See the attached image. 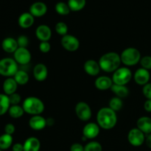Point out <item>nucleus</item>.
I'll return each mask as SVG.
<instances>
[{
    "instance_id": "393cba45",
    "label": "nucleus",
    "mask_w": 151,
    "mask_h": 151,
    "mask_svg": "<svg viewBox=\"0 0 151 151\" xmlns=\"http://www.w3.org/2000/svg\"><path fill=\"white\" fill-rule=\"evenodd\" d=\"M13 78L17 83L18 85H25L29 82V77L27 72L22 69H19L16 75L13 76Z\"/></svg>"
},
{
    "instance_id": "5701e85b",
    "label": "nucleus",
    "mask_w": 151,
    "mask_h": 151,
    "mask_svg": "<svg viewBox=\"0 0 151 151\" xmlns=\"http://www.w3.org/2000/svg\"><path fill=\"white\" fill-rule=\"evenodd\" d=\"M24 151H39L41 142L36 137H29L24 143Z\"/></svg>"
},
{
    "instance_id": "79ce46f5",
    "label": "nucleus",
    "mask_w": 151,
    "mask_h": 151,
    "mask_svg": "<svg viewBox=\"0 0 151 151\" xmlns=\"http://www.w3.org/2000/svg\"><path fill=\"white\" fill-rule=\"evenodd\" d=\"M144 109L146 111L151 112V100H147L145 102Z\"/></svg>"
},
{
    "instance_id": "ddd939ff",
    "label": "nucleus",
    "mask_w": 151,
    "mask_h": 151,
    "mask_svg": "<svg viewBox=\"0 0 151 151\" xmlns=\"http://www.w3.org/2000/svg\"><path fill=\"white\" fill-rule=\"evenodd\" d=\"M35 35L41 41H49L52 37V30L47 25H39L35 29Z\"/></svg>"
},
{
    "instance_id": "39448f33",
    "label": "nucleus",
    "mask_w": 151,
    "mask_h": 151,
    "mask_svg": "<svg viewBox=\"0 0 151 151\" xmlns=\"http://www.w3.org/2000/svg\"><path fill=\"white\" fill-rule=\"evenodd\" d=\"M19 70L18 63L14 58H4L0 60V75L12 78Z\"/></svg>"
},
{
    "instance_id": "c9c22d12",
    "label": "nucleus",
    "mask_w": 151,
    "mask_h": 151,
    "mask_svg": "<svg viewBox=\"0 0 151 151\" xmlns=\"http://www.w3.org/2000/svg\"><path fill=\"white\" fill-rule=\"evenodd\" d=\"M17 43L19 47H22V48H27L29 45V39L26 35H22L19 36L17 38Z\"/></svg>"
},
{
    "instance_id": "6e6552de",
    "label": "nucleus",
    "mask_w": 151,
    "mask_h": 151,
    "mask_svg": "<svg viewBox=\"0 0 151 151\" xmlns=\"http://www.w3.org/2000/svg\"><path fill=\"white\" fill-rule=\"evenodd\" d=\"M128 140L134 147H139L145 142V134L139 128H132L128 134Z\"/></svg>"
},
{
    "instance_id": "c756f323",
    "label": "nucleus",
    "mask_w": 151,
    "mask_h": 151,
    "mask_svg": "<svg viewBox=\"0 0 151 151\" xmlns=\"http://www.w3.org/2000/svg\"><path fill=\"white\" fill-rule=\"evenodd\" d=\"M55 11L57 13L61 15V16H66L70 13L71 10L69 8L67 3H65L63 1H59L55 4Z\"/></svg>"
},
{
    "instance_id": "72a5a7b5",
    "label": "nucleus",
    "mask_w": 151,
    "mask_h": 151,
    "mask_svg": "<svg viewBox=\"0 0 151 151\" xmlns=\"http://www.w3.org/2000/svg\"><path fill=\"white\" fill-rule=\"evenodd\" d=\"M139 63L141 64L142 68L147 69V70H150L151 69V56H144L141 58Z\"/></svg>"
},
{
    "instance_id": "2f4dec72",
    "label": "nucleus",
    "mask_w": 151,
    "mask_h": 151,
    "mask_svg": "<svg viewBox=\"0 0 151 151\" xmlns=\"http://www.w3.org/2000/svg\"><path fill=\"white\" fill-rule=\"evenodd\" d=\"M55 29L56 32H57L58 35H61L62 37L67 35L68 26L65 22H58V23L55 24Z\"/></svg>"
},
{
    "instance_id": "412c9836",
    "label": "nucleus",
    "mask_w": 151,
    "mask_h": 151,
    "mask_svg": "<svg viewBox=\"0 0 151 151\" xmlns=\"http://www.w3.org/2000/svg\"><path fill=\"white\" fill-rule=\"evenodd\" d=\"M137 128L145 134H151V118L149 116H142L137 122Z\"/></svg>"
},
{
    "instance_id": "2eb2a0df",
    "label": "nucleus",
    "mask_w": 151,
    "mask_h": 151,
    "mask_svg": "<svg viewBox=\"0 0 151 151\" xmlns=\"http://www.w3.org/2000/svg\"><path fill=\"white\" fill-rule=\"evenodd\" d=\"M29 125L34 131H41L47 126V119L41 115H35L29 119Z\"/></svg>"
},
{
    "instance_id": "0eeeda50",
    "label": "nucleus",
    "mask_w": 151,
    "mask_h": 151,
    "mask_svg": "<svg viewBox=\"0 0 151 151\" xmlns=\"http://www.w3.org/2000/svg\"><path fill=\"white\" fill-rule=\"evenodd\" d=\"M75 114L78 119L81 121L86 122L91 118L92 112L89 105L85 102H79L75 106Z\"/></svg>"
},
{
    "instance_id": "473e14b6",
    "label": "nucleus",
    "mask_w": 151,
    "mask_h": 151,
    "mask_svg": "<svg viewBox=\"0 0 151 151\" xmlns=\"http://www.w3.org/2000/svg\"><path fill=\"white\" fill-rule=\"evenodd\" d=\"M103 147L100 143L97 142L92 141L88 142V144L86 145L84 147V151H102Z\"/></svg>"
},
{
    "instance_id": "c03bdc74",
    "label": "nucleus",
    "mask_w": 151,
    "mask_h": 151,
    "mask_svg": "<svg viewBox=\"0 0 151 151\" xmlns=\"http://www.w3.org/2000/svg\"><path fill=\"white\" fill-rule=\"evenodd\" d=\"M55 124V119L52 117H48L47 119V126H52Z\"/></svg>"
},
{
    "instance_id": "4468645a",
    "label": "nucleus",
    "mask_w": 151,
    "mask_h": 151,
    "mask_svg": "<svg viewBox=\"0 0 151 151\" xmlns=\"http://www.w3.org/2000/svg\"><path fill=\"white\" fill-rule=\"evenodd\" d=\"M47 12V6L42 1H35L31 4L29 7V13L34 17H41Z\"/></svg>"
},
{
    "instance_id": "cd10ccee",
    "label": "nucleus",
    "mask_w": 151,
    "mask_h": 151,
    "mask_svg": "<svg viewBox=\"0 0 151 151\" xmlns=\"http://www.w3.org/2000/svg\"><path fill=\"white\" fill-rule=\"evenodd\" d=\"M24 111L23 107L19 105H16V106H10V109L8 110V114L13 119H19L23 116Z\"/></svg>"
},
{
    "instance_id": "1a4fd4ad",
    "label": "nucleus",
    "mask_w": 151,
    "mask_h": 151,
    "mask_svg": "<svg viewBox=\"0 0 151 151\" xmlns=\"http://www.w3.org/2000/svg\"><path fill=\"white\" fill-rule=\"evenodd\" d=\"M61 45L66 50L69 52H75L78 50L80 47V41L78 38L72 35H64L61 38Z\"/></svg>"
},
{
    "instance_id": "7c9ffc66",
    "label": "nucleus",
    "mask_w": 151,
    "mask_h": 151,
    "mask_svg": "<svg viewBox=\"0 0 151 151\" xmlns=\"http://www.w3.org/2000/svg\"><path fill=\"white\" fill-rule=\"evenodd\" d=\"M109 105L110 109H111L112 110L116 112L122 109V106H123V103H122V100H121V98L117 97H114L111 99Z\"/></svg>"
},
{
    "instance_id": "f257e3e1",
    "label": "nucleus",
    "mask_w": 151,
    "mask_h": 151,
    "mask_svg": "<svg viewBox=\"0 0 151 151\" xmlns=\"http://www.w3.org/2000/svg\"><path fill=\"white\" fill-rule=\"evenodd\" d=\"M97 122L99 126L103 129H112L117 123L116 112L109 107L102 108L97 114Z\"/></svg>"
},
{
    "instance_id": "9b49d317",
    "label": "nucleus",
    "mask_w": 151,
    "mask_h": 151,
    "mask_svg": "<svg viewBox=\"0 0 151 151\" xmlns=\"http://www.w3.org/2000/svg\"><path fill=\"white\" fill-rule=\"evenodd\" d=\"M100 127L97 123L94 122L87 123L83 129V136L86 137L87 139H93L100 134Z\"/></svg>"
},
{
    "instance_id": "4be33fe9",
    "label": "nucleus",
    "mask_w": 151,
    "mask_h": 151,
    "mask_svg": "<svg viewBox=\"0 0 151 151\" xmlns=\"http://www.w3.org/2000/svg\"><path fill=\"white\" fill-rule=\"evenodd\" d=\"M3 91L6 95L9 96L16 92L18 88V83L13 78H7L2 85Z\"/></svg>"
},
{
    "instance_id": "a19ab883",
    "label": "nucleus",
    "mask_w": 151,
    "mask_h": 151,
    "mask_svg": "<svg viewBox=\"0 0 151 151\" xmlns=\"http://www.w3.org/2000/svg\"><path fill=\"white\" fill-rule=\"evenodd\" d=\"M13 151H24V145L21 143H16L12 147Z\"/></svg>"
},
{
    "instance_id": "f3484780",
    "label": "nucleus",
    "mask_w": 151,
    "mask_h": 151,
    "mask_svg": "<svg viewBox=\"0 0 151 151\" xmlns=\"http://www.w3.org/2000/svg\"><path fill=\"white\" fill-rule=\"evenodd\" d=\"M83 69L86 73L88 74L90 76H97L101 70L99 63L94 60H86L84 63Z\"/></svg>"
},
{
    "instance_id": "bb28decb",
    "label": "nucleus",
    "mask_w": 151,
    "mask_h": 151,
    "mask_svg": "<svg viewBox=\"0 0 151 151\" xmlns=\"http://www.w3.org/2000/svg\"><path fill=\"white\" fill-rule=\"evenodd\" d=\"M13 145V137L10 134H4L0 136V149L1 150L10 148Z\"/></svg>"
},
{
    "instance_id": "9d476101",
    "label": "nucleus",
    "mask_w": 151,
    "mask_h": 151,
    "mask_svg": "<svg viewBox=\"0 0 151 151\" xmlns=\"http://www.w3.org/2000/svg\"><path fill=\"white\" fill-rule=\"evenodd\" d=\"M13 57L18 64L27 65L30 62L32 56L30 52L27 50V48L19 47L13 53Z\"/></svg>"
},
{
    "instance_id": "f03ea898",
    "label": "nucleus",
    "mask_w": 151,
    "mask_h": 151,
    "mask_svg": "<svg viewBox=\"0 0 151 151\" xmlns=\"http://www.w3.org/2000/svg\"><path fill=\"white\" fill-rule=\"evenodd\" d=\"M98 63L101 70L108 73H114L116 69H119L122 62L119 54L115 52H110L102 55Z\"/></svg>"
},
{
    "instance_id": "37998d69",
    "label": "nucleus",
    "mask_w": 151,
    "mask_h": 151,
    "mask_svg": "<svg viewBox=\"0 0 151 151\" xmlns=\"http://www.w3.org/2000/svg\"><path fill=\"white\" fill-rule=\"evenodd\" d=\"M145 143L146 145L151 149V134H147V137H145Z\"/></svg>"
},
{
    "instance_id": "e433bc0d",
    "label": "nucleus",
    "mask_w": 151,
    "mask_h": 151,
    "mask_svg": "<svg viewBox=\"0 0 151 151\" xmlns=\"http://www.w3.org/2000/svg\"><path fill=\"white\" fill-rule=\"evenodd\" d=\"M39 50L42 53H48L51 50V45L49 41H41L39 44Z\"/></svg>"
},
{
    "instance_id": "a211bd4d",
    "label": "nucleus",
    "mask_w": 151,
    "mask_h": 151,
    "mask_svg": "<svg viewBox=\"0 0 151 151\" xmlns=\"http://www.w3.org/2000/svg\"><path fill=\"white\" fill-rule=\"evenodd\" d=\"M113 84L114 83L112 79L108 76L98 77L94 82L95 87L100 91H106V90L109 89L111 88Z\"/></svg>"
},
{
    "instance_id": "7ed1b4c3",
    "label": "nucleus",
    "mask_w": 151,
    "mask_h": 151,
    "mask_svg": "<svg viewBox=\"0 0 151 151\" xmlns=\"http://www.w3.org/2000/svg\"><path fill=\"white\" fill-rule=\"evenodd\" d=\"M24 111L28 114L40 115L44 111V104L41 99L35 97H28L24 100L22 104Z\"/></svg>"
},
{
    "instance_id": "58836bf2",
    "label": "nucleus",
    "mask_w": 151,
    "mask_h": 151,
    "mask_svg": "<svg viewBox=\"0 0 151 151\" xmlns=\"http://www.w3.org/2000/svg\"><path fill=\"white\" fill-rule=\"evenodd\" d=\"M15 131H16V127L14 126L13 124L7 123L4 126V134L13 135L14 134Z\"/></svg>"
},
{
    "instance_id": "c85d7f7f",
    "label": "nucleus",
    "mask_w": 151,
    "mask_h": 151,
    "mask_svg": "<svg viewBox=\"0 0 151 151\" xmlns=\"http://www.w3.org/2000/svg\"><path fill=\"white\" fill-rule=\"evenodd\" d=\"M86 3V0H68L67 4L71 11H80L84 8Z\"/></svg>"
},
{
    "instance_id": "6ab92c4d",
    "label": "nucleus",
    "mask_w": 151,
    "mask_h": 151,
    "mask_svg": "<svg viewBox=\"0 0 151 151\" xmlns=\"http://www.w3.org/2000/svg\"><path fill=\"white\" fill-rule=\"evenodd\" d=\"M35 22V17L29 12L23 13L20 15L18 19L19 25L23 29H27L32 26Z\"/></svg>"
},
{
    "instance_id": "a878e982",
    "label": "nucleus",
    "mask_w": 151,
    "mask_h": 151,
    "mask_svg": "<svg viewBox=\"0 0 151 151\" xmlns=\"http://www.w3.org/2000/svg\"><path fill=\"white\" fill-rule=\"evenodd\" d=\"M10 107V103L8 96L5 94H0V116L8 112Z\"/></svg>"
},
{
    "instance_id": "ea45409f",
    "label": "nucleus",
    "mask_w": 151,
    "mask_h": 151,
    "mask_svg": "<svg viewBox=\"0 0 151 151\" xmlns=\"http://www.w3.org/2000/svg\"><path fill=\"white\" fill-rule=\"evenodd\" d=\"M70 151H84V147L80 143H74L71 145Z\"/></svg>"
},
{
    "instance_id": "b1692460",
    "label": "nucleus",
    "mask_w": 151,
    "mask_h": 151,
    "mask_svg": "<svg viewBox=\"0 0 151 151\" xmlns=\"http://www.w3.org/2000/svg\"><path fill=\"white\" fill-rule=\"evenodd\" d=\"M110 89L116 95V97L119 98H125L129 94V90L126 86L116 85L114 83Z\"/></svg>"
},
{
    "instance_id": "4c0bfd02",
    "label": "nucleus",
    "mask_w": 151,
    "mask_h": 151,
    "mask_svg": "<svg viewBox=\"0 0 151 151\" xmlns=\"http://www.w3.org/2000/svg\"><path fill=\"white\" fill-rule=\"evenodd\" d=\"M142 93L147 100H151V83H147L143 86Z\"/></svg>"
},
{
    "instance_id": "dca6fc26",
    "label": "nucleus",
    "mask_w": 151,
    "mask_h": 151,
    "mask_svg": "<svg viewBox=\"0 0 151 151\" xmlns=\"http://www.w3.org/2000/svg\"><path fill=\"white\" fill-rule=\"evenodd\" d=\"M33 76L37 81L42 82L48 76V69L44 63H38L33 69Z\"/></svg>"
},
{
    "instance_id": "a18cd8bd",
    "label": "nucleus",
    "mask_w": 151,
    "mask_h": 151,
    "mask_svg": "<svg viewBox=\"0 0 151 151\" xmlns=\"http://www.w3.org/2000/svg\"><path fill=\"white\" fill-rule=\"evenodd\" d=\"M0 151H2V150H1V149H0Z\"/></svg>"
},
{
    "instance_id": "f8f14e48",
    "label": "nucleus",
    "mask_w": 151,
    "mask_h": 151,
    "mask_svg": "<svg viewBox=\"0 0 151 151\" xmlns=\"http://www.w3.org/2000/svg\"><path fill=\"white\" fill-rule=\"evenodd\" d=\"M150 75L148 70L143 68H139L135 72L134 75V78L135 82L138 85L145 86L150 81Z\"/></svg>"
},
{
    "instance_id": "20e7f679",
    "label": "nucleus",
    "mask_w": 151,
    "mask_h": 151,
    "mask_svg": "<svg viewBox=\"0 0 151 151\" xmlns=\"http://www.w3.org/2000/svg\"><path fill=\"white\" fill-rule=\"evenodd\" d=\"M121 62L126 66H133L139 63L141 53L134 47H128L124 50L120 55Z\"/></svg>"
},
{
    "instance_id": "aec40b11",
    "label": "nucleus",
    "mask_w": 151,
    "mask_h": 151,
    "mask_svg": "<svg viewBox=\"0 0 151 151\" xmlns=\"http://www.w3.org/2000/svg\"><path fill=\"white\" fill-rule=\"evenodd\" d=\"M1 48L7 53H14L19 48L17 40L12 37L5 38L1 42Z\"/></svg>"
},
{
    "instance_id": "f704fd0d",
    "label": "nucleus",
    "mask_w": 151,
    "mask_h": 151,
    "mask_svg": "<svg viewBox=\"0 0 151 151\" xmlns=\"http://www.w3.org/2000/svg\"><path fill=\"white\" fill-rule=\"evenodd\" d=\"M9 100H10V106H16V105H19V103L21 102L22 97L21 95L18 93H13V94H10L8 96Z\"/></svg>"
},
{
    "instance_id": "423d86ee",
    "label": "nucleus",
    "mask_w": 151,
    "mask_h": 151,
    "mask_svg": "<svg viewBox=\"0 0 151 151\" xmlns=\"http://www.w3.org/2000/svg\"><path fill=\"white\" fill-rule=\"evenodd\" d=\"M132 78V72L131 69L127 66L119 67L113 73L112 81L114 84L116 85L126 86L130 82Z\"/></svg>"
}]
</instances>
